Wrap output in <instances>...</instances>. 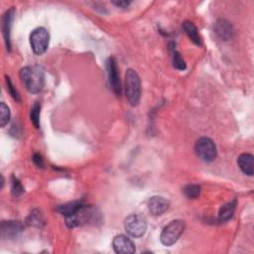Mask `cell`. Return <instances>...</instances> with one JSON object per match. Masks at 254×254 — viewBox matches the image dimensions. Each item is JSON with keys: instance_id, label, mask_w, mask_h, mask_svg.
Returning <instances> with one entry per match:
<instances>
[{"instance_id": "1", "label": "cell", "mask_w": 254, "mask_h": 254, "mask_svg": "<svg viewBox=\"0 0 254 254\" xmlns=\"http://www.w3.org/2000/svg\"><path fill=\"white\" fill-rule=\"evenodd\" d=\"M20 78L31 94H38L45 85V73L40 66H29L20 71Z\"/></svg>"}, {"instance_id": "2", "label": "cell", "mask_w": 254, "mask_h": 254, "mask_svg": "<svg viewBox=\"0 0 254 254\" xmlns=\"http://www.w3.org/2000/svg\"><path fill=\"white\" fill-rule=\"evenodd\" d=\"M125 96L132 106L139 104L141 99V81L132 68L127 70L125 74Z\"/></svg>"}, {"instance_id": "3", "label": "cell", "mask_w": 254, "mask_h": 254, "mask_svg": "<svg viewBox=\"0 0 254 254\" xmlns=\"http://www.w3.org/2000/svg\"><path fill=\"white\" fill-rule=\"evenodd\" d=\"M195 151L197 156L203 162H213L217 158L218 150L215 142L207 137H202L195 145Z\"/></svg>"}, {"instance_id": "4", "label": "cell", "mask_w": 254, "mask_h": 254, "mask_svg": "<svg viewBox=\"0 0 254 254\" xmlns=\"http://www.w3.org/2000/svg\"><path fill=\"white\" fill-rule=\"evenodd\" d=\"M185 229V222L183 220H172L168 225H166L161 234L160 240L165 246H171L175 244Z\"/></svg>"}, {"instance_id": "5", "label": "cell", "mask_w": 254, "mask_h": 254, "mask_svg": "<svg viewBox=\"0 0 254 254\" xmlns=\"http://www.w3.org/2000/svg\"><path fill=\"white\" fill-rule=\"evenodd\" d=\"M50 35L47 29L44 27H38L32 31L30 35V44L33 52L36 55H43L46 53L49 46Z\"/></svg>"}, {"instance_id": "6", "label": "cell", "mask_w": 254, "mask_h": 254, "mask_svg": "<svg viewBox=\"0 0 254 254\" xmlns=\"http://www.w3.org/2000/svg\"><path fill=\"white\" fill-rule=\"evenodd\" d=\"M124 228L129 236L135 238L142 237L147 230L146 220L140 215H130L125 219Z\"/></svg>"}, {"instance_id": "7", "label": "cell", "mask_w": 254, "mask_h": 254, "mask_svg": "<svg viewBox=\"0 0 254 254\" xmlns=\"http://www.w3.org/2000/svg\"><path fill=\"white\" fill-rule=\"evenodd\" d=\"M97 216L95 209H92L91 206L83 205L73 216L66 218V223L68 227H76L95 220Z\"/></svg>"}, {"instance_id": "8", "label": "cell", "mask_w": 254, "mask_h": 254, "mask_svg": "<svg viewBox=\"0 0 254 254\" xmlns=\"http://www.w3.org/2000/svg\"><path fill=\"white\" fill-rule=\"evenodd\" d=\"M106 68H107V74H108L110 87L112 88L115 95H117L118 97H120L121 91H122V86H121V82H120V77H119L118 61L115 60V58H113V57L108 58V60L106 62Z\"/></svg>"}, {"instance_id": "9", "label": "cell", "mask_w": 254, "mask_h": 254, "mask_svg": "<svg viewBox=\"0 0 254 254\" xmlns=\"http://www.w3.org/2000/svg\"><path fill=\"white\" fill-rule=\"evenodd\" d=\"M1 237L3 239H14L24 230V224L19 220H3L1 222Z\"/></svg>"}, {"instance_id": "10", "label": "cell", "mask_w": 254, "mask_h": 254, "mask_svg": "<svg viewBox=\"0 0 254 254\" xmlns=\"http://www.w3.org/2000/svg\"><path fill=\"white\" fill-rule=\"evenodd\" d=\"M112 247L114 251L119 254H132L135 252V244L126 236L119 235L113 238Z\"/></svg>"}, {"instance_id": "11", "label": "cell", "mask_w": 254, "mask_h": 254, "mask_svg": "<svg viewBox=\"0 0 254 254\" xmlns=\"http://www.w3.org/2000/svg\"><path fill=\"white\" fill-rule=\"evenodd\" d=\"M170 203L163 197L155 196L148 201V210L153 216H161L168 211Z\"/></svg>"}, {"instance_id": "12", "label": "cell", "mask_w": 254, "mask_h": 254, "mask_svg": "<svg viewBox=\"0 0 254 254\" xmlns=\"http://www.w3.org/2000/svg\"><path fill=\"white\" fill-rule=\"evenodd\" d=\"M14 16V9H9L3 15L2 18V32L4 36L5 45L7 50H11V41H10V34H11V27H12V20Z\"/></svg>"}, {"instance_id": "13", "label": "cell", "mask_w": 254, "mask_h": 254, "mask_svg": "<svg viewBox=\"0 0 254 254\" xmlns=\"http://www.w3.org/2000/svg\"><path fill=\"white\" fill-rule=\"evenodd\" d=\"M215 30H216L217 35L224 41L232 39L234 32H235L232 24H230V23L227 22L226 20H219L216 24Z\"/></svg>"}, {"instance_id": "14", "label": "cell", "mask_w": 254, "mask_h": 254, "mask_svg": "<svg viewBox=\"0 0 254 254\" xmlns=\"http://www.w3.org/2000/svg\"><path fill=\"white\" fill-rule=\"evenodd\" d=\"M253 156L249 153L241 154L237 159V164L240 170L247 176H253L254 173V161Z\"/></svg>"}, {"instance_id": "15", "label": "cell", "mask_w": 254, "mask_h": 254, "mask_svg": "<svg viewBox=\"0 0 254 254\" xmlns=\"http://www.w3.org/2000/svg\"><path fill=\"white\" fill-rule=\"evenodd\" d=\"M237 205V201L234 200L225 204H223L219 212V221L225 222L233 218Z\"/></svg>"}, {"instance_id": "16", "label": "cell", "mask_w": 254, "mask_h": 254, "mask_svg": "<svg viewBox=\"0 0 254 254\" xmlns=\"http://www.w3.org/2000/svg\"><path fill=\"white\" fill-rule=\"evenodd\" d=\"M182 29L184 30V32L186 33V35L191 39V41H192L194 44H196V45H198V46H201V45H202V39H201V37H200L198 28L196 27V25L194 24L193 22H191V21H185V22H183Z\"/></svg>"}, {"instance_id": "17", "label": "cell", "mask_w": 254, "mask_h": 254, "mask_svg": "<svg viewBox=\"0 0 254 254\" xmlns=\"http://www.w3.org/2000/svg\"><path fill=\"white\" fill-rule=\"evenodd\" d=\"M82 206H83L82 202L76 201V202H71V203H68L59 205L57 211L60 214H62L63 216H65V218H67V217L73 216L75 213H77L81 209Z\"/></svg>"}, {"instance_id": "18", "label": "cell", "mask_w": 254, "mask_h": 254, "mask_svg": "<svg viewBox=\"0 0 254 254\" xmlns=\"http://www.w3.org/2000/svg\"><path fill=\"white\" fill-rule=\"evenodd\" d=\"M26 224L29 226H35V227H42L45 224V218L43 214L38 211L34 210L27 218Z\"/></svg>"}, {"instance_id": "19", "label": "cell", "mask_w": 254, "mask_h": 254, "mask_svg": "<svg viewBox=\"0 0 254 254\" xmlns=\"http://www.w3.org/2000/svg\"><path fill=\"white\" fill-rule=\"evenodd\" d=\"M172 63L175 68L179 71H185L187 68V65L186 62L184 61V59L182 58L181 54L176 51L175 49L172 50Z\"/></svg>"}, {"instance_id": "20", "label": "cell", "mask_w": 254, "mask_h": 254, "mask_svg": "<svg viewBox=\"0 0 254 254\" xmlns=\"http://www.w3.org/2000/svg\"><path fill=\"white\" fill-rule=\"evenodd\" d=\"M183 192L188 199H197L201 194V187L196 184H190L184 188Z\"/></svg>"}, {"instance_id": "21", "label": "cell", "mask_w": 254, "mask_h": 254, "mask_svg": "<svg viewBox=\"0 0 254 254\" xmlns=\"http://www.w3.org/2000/svg\"><path fill=\"white\" fill-rule=\"evenodd\" d=\"M10 119V109L5 104V102H1L0 104V125L4 127Z\"/></svg>"}, {"instance_id": "22", "label": "cell", "mask_w": 254, "mask_h": 254, "mask_svg": "<svg viewBox=\"0 0 254 254\" xmlns=\"http://www.w3.org/2000/svg\"><path fill=\"white\" fill-rule=\"evenodd\" d=\"M40 111H41V105L39 102H35L34 105L31 108L30 112V118L32 123L35 125L36 128L40 127Z\"/></svg>"}, {"instance_id": "23", "label": "cell", "mask_w": 254, "mask_h": 254, "mask_svg": "<svg viewBox=\"0 0 254 254\" xmlns=\"http://www.w3.org/2000/svg\"><path fill=\"white\" fill-rule=\"evenodd\" d=\"M11 191H12V195L15 198L20 197L23 193H24V188H23L22 184L15 177H12V188H11Z\"/></svg>"}, {"instance_id": "24", "label": "cell", "mask_w": 254, "mask_h": 254, "mask_svg": "<svg viewBox=\"0 0 254 254\" xmlns=\"http://www.w3.org/2000/svg\"><path fill=\"white\" fill-rule=\"evenodd\" d=\"M6 83H7V89L9 91V94L11 95V97L17 101V102H21V99H20V95H19V92L16 90L15 86L13 85L11 80L9 77H6Z\"/></svg>"}, {"instance_id": "25", "label": "cell", "mask_w": 254, "mask_h": 254, "mask_svg": "<svg viewBox=\"0 0 254 254\" xmlns=\"http://www.w3.org/2000/svg\"><path fill=\"white\" fill-rule=\"evenodd\" d=\"M130 3L131 1H127V0H118V1H112V4L120 8H126L130 5Z\"/></svg>"}, {"instance_id": "26", "label": "cell", "mask_w": 254, "mask_h": 254, "mask_svg": "<svg viewBox=\"0 0 254 254\" xmlns=\"http://www.w3.org/2000/svg\"><path fill=\"white\" fill-rule=\"evenodd\" d=\"M33 161H34V163L40 167V168H43L44 166V160L42 158V156L40 154H34L33 156Z\"/></svg>"}]
</instances>
